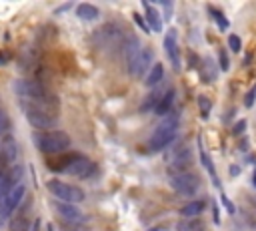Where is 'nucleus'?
<instances>
[{
	"label": "nucleus",
	"mask_w": 256,
	"mask_h": 231,
	"mask_svg": "<svg viewBox=\"0 0 256 231\" xmlns=\"http://www.w3.org/2000/svg\"><path fill=\"white\" fill-rule=\"evenodd\" d=\"M204 207H206L204 201H190L180 209V215L182 217H196V215H200L204 211Z\"/></svg>",
	"instance_id": "20"
},
{
	"label": "nucleus",
	"mask_w": 256,
	"mask_h": 231,
	"mask_svg": "<svg viewBox=\"0 0 256 231\" xmlns=\"http://www.w3.org/2000/svg\"><path fill=\"white\" fill-rule=\"evenodd\" d=\"M162 78H164V65L154 63V65H152V69L148 71V75L144 77V84L152 88V86H156Z\"/></svg>",
	"instance_id": "16"
},
{
	"label": "nucleus",
	"mask_w": 256,
	"mask_h": 231,
	"mask_svg": "<svg viewBox=\"0 0 256 231\" xmlns=\"http://www.w3.org/2000/svg\"><path fill=\"white\" fill-rule=\"evenodd\" d=\"M218 61H220V69L222 71H228L230 69V61H228V55H226V51H218Z\"/></svg>",
	"instance_id": "27"
},
{
	"label": "nucleus",
	"mask_w": 256,
	"mask_h": 231,
	"mask_svg": "<svg viewBox=\"0 0 256 231\" xmlns=\"http://www.w3.org/2000/svg\"><path fill=\"white\" fill-rule=\"evenodd\" d=\"M198 109H200L202 119H208V115H210V111H212V103H210V99H208L206 95H200V97H198Z\"/></svg>",
	"instance_id": "22"
},
{
	"label": "nucleus",
	"mask_w": 256,
	"mask_h": 231,
	"mask_svg": "<svg viewBox=\"0 0 256 231\" xmlns=\"http://www.w3.org/2000/svg\"><path fill=\"white\" fill-rule=\"evenodd\" d=\"M164 51H166V57L172 63V67L180 69V51H178V38H176V30L174 28H170L164 34Z\"/></svg>",
	"instance_id": "11"
},
{
	"label": "nucleus",
	"mask_w": 256,
	"mask_h": 231,
	"mask_svg": "<svg viewBox=\"0 0 256 231\" xmlns=\"http://www.w3.org/2000/svg\"><path fill=\"white\" fill-rule=\"evenodd\" d=\"M220 201L224 203V207H226V211H228V213H234V211H236L234 203H232V201H230V199H228L226 195H220Z\"/></svg>",
	"instance_id": "31"
},
{
	"label": "nucleus",
	"mask_w": 256,
	"mask_h": 231,
	"mask_svg": "<svg viewBox=\"0 0 256 231\" xmlns=\"http://www.w3.org/2000/svg\"><path fill=\"white\" fill-rule=\"evenodd\" d=\"M254 101H256V86H254V88L248 92V95L244 97V107H248V109H250V107L254 105Z\"/></svg>",
	"instance_id": "28"
},
{
	"label": "nucleus",
	"mask_w": 256,
	"mask_h": 231,
	"mask_svg": "<svg viewBox=\"0 0 256 231\" xmlns=\"http://www.w3.org/2000/svg\"><path fill=\"white\" fill-rule=\"evenodd\" d=\"M216 75H218V69L214 67V63L210 59H206V61H204V67H202V78H204V82H212L216 78Z\"/></svg>",
	"instance_id": "21"
},
{
	"label": "nucleus",
	"mask_w": 256,
	"mask_h": 231,
	"mask_svg": "<svg viewBox=\"0 0 256 231\" xmlns=\"http://www.w3.org/2000/svg\"><path fill=\"white\" fill-rule=\"evenodd\" d=\"M144 8H146V20H148V24H150V30H154V32H160L162 30V20H160V14L152 8L148 2L144 4Z\"/></svg>",
	"instance_id": "18"
},
{
	"label": "nucleus",
	"mask_w": 256,
	"mask_h": 231,
	"mask_svg": "<svg viewBox=\"0 0 256 231\" xmlns=\"http://www.w3.org/2000/svg\"><path fill=\"white\" fill-rule=\"evenodd\" d=\"M8 61H10V55H8V53H0V67L6 65Z\"/></svg>",
	"instance_id": "32"
},
{
	"label": "nucleus",
	"mask_w": 256,
	"mask_h": 231,
	"mask_svg": "<svg viewBox=\"0 0 256 231\" xmlns=\"http://www.w3.org/2000/svg\"><path fill=\"white\" fill-rule=\"evenodd\" d=\"M208 10L212 12V16H214V20L218 22V28H220V30H226V28H228V20L224 18V14H222L220 10H216V8H212V6H210Z\"/></svg>",
	"instance_id": "24"
},
{
	"label": "nucleus",
	"mask_w": 256,
	"mask_h": 231,
	"mask_svg": "<svg viewBox=\"0 0 256 231\" xmlns=\"http://www.w3.org/2000/svg\"><path fill=\"white\" fill-rule=\"evenodd\" d=\"M150 69H152V51H150V49H144V51L140 53V57H138V63H136V67H134V71H132V77L142 78L144 73L150 71Z\"/></svg>",
	"instance_id": "14"
},
{
	"label": "nucleus",
	"mask_w": 256,
	"mask_h": 231,
	"mask_svg": "<svg viewBox=\"0 0 256 231\" xmlns=\"http://www.w3.org/2000/svg\"><path fill=\"white\" fill-rule=\"evenodd\" d=\"M24 193H26L24 185H16L14 189H10V191L4 195V199H2V213H0V217H8V215H12V213L22 205Z\"/></svg>",
	"instance_id": "8"
},
{
	"label": "nucleus",
	"mask_w": 256,
	"mask_h": 231,
	"mask_svg": "<svg viewBox=\"0 0 256 231\" xmlns=\"http://www.w3.org/2000/svg\"><path fill=\"white\" fill-rule=\"evenodd\" d=\"M24 109V115H26V121L36 127V129H44V131H52L58 123V115L56 113H50L46 109H40V107H34V105H22Z\"/></svg>",
	"instance_id": "6"
},
{
	"label": "nucleus",
	"mask_w": 256,
	"mask_h": 231,
	"mask_svg": "<svg viewBox=\"0 0 256 231\" xmlns=\"http://www.w3.org/2000/svg\"><path fill=\"white\" fill-rule=\"evenodd\" d=\"M200 159H202V165L206 167V171L212 175V181H214V185H218V179H216V173H214V167H212V161H210V157L206 155V151H204L202 147H200Z\"/></svg>",
	"instance_id": "23"
},
{
	"label": "nucleus",
	"mask_w": 256,
	"mask_h": 231,
	"mask_svg": "<svg viewBox=\"0 0 256 231\" xmlns=\"http://www.w3.org/2000/svg\"><path fill=\"white\" fill-rule=\"evenodd\" d=\"M76 14H78V18H82V20H96L100 12H98L96 6L88 4V2H82V4L76 6Z\"/></svg>",
	"instance_id": "19"
},
{
	"label": "nucleus",
	"mask_w": 256,
	"mask_h": 231,
	"mask_svg": "<svg viewBox=\"0 0 256 231\" xmlns=\"http://www.w3.org/2000/svg\"><path fill=\"white\" fill-rule=\"evenodd\" d=\"M14 90L18 92L22 105H34L58 115V97L54 90H50L42 80H16Z\"/></svg>",
	"instance_id": "1"
},
{
	"label": "nucleus",
	"mask_w": 256,
	"mask_h": 231,
	"mask_svg": "<svg viewBox=\"0 0 256 231\" xmlns=\"http://www.w3.org/2000/svg\"><path fill=\"white\" fill-rule=\"evenodd\" d=\"M140 53H142V46H140V40H138L136 36H130V38H128V40L122 44V57H124V65H126V69L130 71V75H132V71H134L136 63H138Z\"/></svg>",
	"instance_id": "10"
},
{
	"label": "nucleus",
	"mask_w": 256,
	"mask_h": 231,
	"mask_svg": "<svg viewBox=\"0 0 256 231\" xmlns=\"http://www.w3.org/2000/svg\"><path fill=\"white\" fill-rule=\"evenodd\" d=\"M134 18H136V22L140 24V28H144V30H148V24H146V22H144V20H142V18H140L138 14H134Z\"/></svg>",
	"instance_id": "33"
},
{
	"label": "nucleus",
	"mask_w": 256,
	"mask_h": 231,
	"mask_svg": "<svg viewBox=\"0 0 256 231\" xmlns=\"http://www.w3.org/2000/svg\"><path fill=\"white\" fill-rule=\"evenodd\" d=\"M176 131H178V115L166 117L156 129L154 133L150 135V141H148V149L150 151H162L166 149L174 139H176Z\"/></svg>",
	"instance_id": "3"
},
{
	"label": "nucleus",
	"mask_w": 256,
	"mask_h": 231,
	"mask_svg": "<svg viewBox=\"0 0 256 231\" xmlns=\"http://www.w3.org/2000/svg\"><path fill=\"white\" fill-rule=\"evenodd\" d=\"M238 173H240V169H238L236 165H234V167H230V175H238Z\"/></svg>",
	"instance_id": "35"
},
{
	"label": "nucleus",
	"mask_w": 256,
	"mask_h": 231,
	"mask_svg": "<svg viewBox=\"0 0 256 231\" xmlns=\"http://www.w3.org/2000/svg\"><path fill=\"white\" fill-rule=\"evenodd\" d=\"M162 95H164V92H162L160 88H156V90L148 92L146 99H144V101H142V105H140V113H150V111H154Z\"/></svg>",
	"instance_id": "17"
},
{
	"label": "nucleus",
	"mask_w": 256,
	"mask_h": 231,
	"mask_svg": "<svg viewBox=\"0 0 256 231\" xmlns=\"http://www.w3.org/2000/svg\"><path fill=\"white\" fill-rule=\"evenodd\" d=\"M150 231H160V227H154V229H150Z\"/></svg>",
	"instance_id": "38"
},
{
	"label": "nucleus",
	"mask_w": 256,
	"mask_h": 231,
	"mask_svg": "<svg viewBox=\"0 0 256 231\" xmlns=\"http://www.w3.org/2000/svg\"><path fill=\"white\" fill-rule=\"evenodd\" d=\"M244 129H246V121H238V123L232 127V135H234V137H238V135H242V133H244Z\"/></svg>",
	"instance_id": "30"
},
{
	"label": "nucleus",
	"mask_w": 256,
	"mask_h": 231,
	"mask_svg": "<svg viewBox=\"0 0 256 231\" xmlns=\"http://www.w3.org/2000/svg\"><path fill=\"white\" fill-rule=\"evenodd\" d=\"M250 63H252V55H246V57H244V67H248Z\"/></svg>",
	"instance_id": "34"
},
{
	"label": "nucleus",
	"mask_w": 256,
	"mask_h": 231,
	"mask_svg": "<svg viewBox=\"0 0 256 231\" xmlns=\"http://www.w3.org/2000/svg\"><path fill=\"white\" fill-rule=\"evenodd\" d=\"M60 231H88V229L84 225H80V223H68V225H62Z\"/></svg>",
	"instance_id": "29"
},
{
	"label": "nucleus",
	"mask_w": 256,
	"mask_h": 231,
	"mask_svg": "<svg viewBox=\"0 0 256 231\" xmlns=\"http://www.w3.org/2000/svg\"><path fill=\"white\" fill-rule=\"evenodd\" d=\"M228 49H230L232 53H240V51H242V40H240L238 34H230V36H228Z\"/></svg>",
	"instance_id": "25"
},
{
	"label": "nucleus",
	"mask_w": 256,
	"mask_h": 231,
	"mask_svg": "<svg viewBox=\"0 0 256 231\" xmlns=\"http://www.w3.org/2000/svg\"><path fill=\"white\" fill-rule=\"evenodd\" d=\"M68 8H70V4H64V6H60V8L56 10V14H58V12H64V10H68Z\"/></svg>",
	"instance_id": "36"
},
{
	"label": "nucleus",
	"mask_w": 256,
	"mask_h": 231,
	"mask_svg": "<svg viewBox=\"0 0 256 231\" xmlns=\"http://www.w3.org/2000/svg\"><path fill=\"white\" fill-rule=\"evenodd\" d=\"M34 139H36L38 149L42 153H46V155H60V153L70 149V137L64 131H56V129L42 131Z\"/></svg>",
	"instance_id": "2"
},
{
	"label": "nucleus",
	"mask_w": 256,
	"mask_h": 231,
	"mask_svg": "<svg viewBox=\"0 0 256 231\" xmlns=\"http://www.w3.org/2000/svg\"><path fill=\"white\" fill-rule=\"evenodd\" d=\"M174 97H176L174 88H168V90H164V95L160 97V101H158V105H156L154 113H156L158 117H166V115L170 113L172 105H174Z\"/></svg>",
	"instance_id": "15"
},
{
	"label": "nucleus",
	"mask_w": 256,
	"mask_h": 231,
	"mask_svg": "<svg viewBox=\"0 0 256 231\" xmlns=\"http://www.w3.org/2000/svg\"><path fill=\"white\" fill-rule=\"evenodd\" d=\"M18 161V143L12 135H4L0 139V179H4L12 169H16Z\"/></svg>",
	"instance_id": "5"
},
{
	"label": "nucleus",
	"mask_w": 256,
	"mask_h": 231,
	"mask_svg": "<svg viewBox=\"0 0 256 231\" xmlns=\"http://www.w3.org/2000/svg\"><path fill=\"white\" fill-rule=\"evenodd\" d=\"M8 231H30V203H24L16 209Z\"/></svg>",
	"instance_id": "12"
},
{
	"label": "nucleus",
	"mask_w": 256,
	"mask_h": 231,
	"mask_svg": "<svg viewBox=\"0 0 256 231\" xmlns=\"http://www.w3.org/2000/svg\"><path fill=\"white\" fill-rule=\"evenodd\" d=\"M66 173H70V175H74V177H78V179H88V177H92V175L96 173V165H94V161H90L88 157L78 155V157L68 165Z\"/></svg>",
	"instance_id": "9"
},
{
	"label": "nucleus",
	"mask_w": 256,
	"mask_h": 231,
	"mask_svg": "<svg viewBox=\"0 0 256 231\" xmlns=\"http://www.w3.org/2000/svg\"><path fill=\"white\" fill-rule=\"evenodd\" d=\"M252 181H254V187H256V173H254V179Z\"/></svg>",
	"instance_id": "37"
},
{
	"label": "nucleus",
	"mask_w": 256,
	"mask_h": 231,
	"mask_svg": "<svg viewBox=\"0 0 256 231\" xmlns=\"http://www.w3.org/2000/svg\"><path fill=\"white\" fill-rule=\"evenodd\" d=\"M170 187L178 193V195H194L200 189V177L194 175L192 171L186 173H178V175H170Z\"/></svg>",
	"instance_id": "7"
},
{
	"label": "nucleus",
	"mask_w": 256,
	"mask_h": 231,
	"mask_svg": "<svg viewBox=\"0 0 256 231\" xmlns=\"http://www.w3.org/2000/svg\"><path fill=\"white\" fill-rule=\"evenodd\" d=\"M8 129H10V117L6 111L0 109V133H6L8 135Z\"/></svg>",
	"instance_id": "26"
},
{
	"label": "nucleus",
	"mask_w": 256,
	"mask_h": 231,
	"mask_svg": "<svg viewBox=\"0 0 256 231\" xmlns=\"http://www.w3.org/2000/svg\"><path fill=\"white\" fill-rule=\"evenodd\" d=\"M46 189L52 193L58 201L62 203H82L84 201V191L80 187H76V185H70V183H64L60 179H50L46 181Z\"/></svg>",
	"instance_id": "4"
},
{
	"label": "nucleus",
	"mask_w": 256,
	"mask_h": 231,
	"mask_svg": "<svg viewBox=\"0 0 256 231\" xmlns=\"http://www.w3.org/2000/svg\"><path fill=\"white\" fill-rule=\"evenodd\" d=\"M54 209H56V213L64 219V221H68V223H80L82 221V211L76 207V205H72V203H62V201H56L54 203Z\"/></svg>",
	"instance_id": "13"
}]
</instances>
